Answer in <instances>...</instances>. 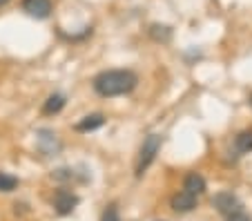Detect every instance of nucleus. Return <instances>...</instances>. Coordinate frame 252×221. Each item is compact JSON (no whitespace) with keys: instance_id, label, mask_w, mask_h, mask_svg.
<instances>
[{"instance_id":"0eeeda50","label":"nucleus","mask_w":252,"mask_h":221,"mask_svg":"<svg viewBox=\"0 0 252 221\" xmlns=\"http://www.w3.org/2000/svg\"><path fill=\"white\" fill-rule=\"evenodd\" d=\"M183 190H188V192L194 194V197H201V194L205 192V179L201 177L199 172L188 174L186 181H183Z\"/></svg>"},{"instance_id":"9d476101","label":"nucleus","mask_w":252,"mask_h":221,"mask_svg":"<svg viewBox=\"0 0 252 221\" xmlns=\"http://www.w3.org/2000/svg\"><path fill=\"white\" fill-rule=\"evenodd\" d=\"M63 107H65V96H63V94H52V96L45 101L43 112L45 114H56V112H61Z\"/></svg>"},{"instance_id":"f8f14e48","label":"nucleus","mask_w":252,"mask_h":221,"mask_svg":"<svg viewBox=\"0 0 252 221\" xmlns=\"http://www.w3.org/2000/svg\"><path fill=\"white\" fill-rule=\"evenodd\" d=\"M18 188V179L9 172H0V192H11Z\"/></svg>"},{"instance_id":"4468645a","label":"nucleus","mask_w":252,"mask_h":221,"mask_svg":"<svg viewBox=\"0 0 252 221\" xmlns=\"http://www.w3.org/2000/svg\"><path fill=\"white\" fill-rule=\"evenodd\" d=\"M228 221H252V217L246 215L243 210H239V212H234V215H228Z\"/></svg>"},{"instance_id":"423d86ee","label":"nucleus","mask_w":252,"mask_h":221,"mask_svg":"<svg viewBox=\"0 0 252 221\" xmlns=\"http://www.w3.org/2000/svg\"><path fill=\"white\" fill-rule=\"evenodd\" d=\"M196 201H199V197L190 194L188 190H181L179 194L172 197L170 206H172V210H176V212H190V210H194L196 208Z\"/></svg>"},{"instance_id":"39448f33","label":"nucleus","mask_w":252,"mask_h":221,"mask_svg":"<svg viewBox=\"0 0 252 221\" xmlns=\"http://www.w3.org/2000/svg\"><path fill=\"white\" fill-rule=\"evenodd\" d=\"M212 206L221 212V215H234V212L241 210V201L234 197L232 192H219L217 197L212 199Z\"/></svg>"},{"instance_id":"1a4fd4ad","label":"nucleus","mask_w":252,"mask_h":221,"mask_svg":"<svg viewBox=\"0 0 252 221\" xmlns=\"http://www.w3.org/2000/svg\"><path fill=\"white\" fill-rule=\"evenodd\" d=\"M234 148H237L241 154L252 152V130H243V132H239L237 139H234Z\"/></svg>"},{"instance_id":"f257e3e1","label":"nucleus","mask_w":252,"mask_h":221,"mask_svg":"<svg viewBox=\"0 0 252 221\" xmlns=\"http://www.w3.org/2000/svg\"><path fill=\"white\" fill-rule=\"evenodd\" d=\"M136 85H138V76L134 72H129V69H107V72H100L94 78L96 94H100L105 98L129 94Z\"/></svg>"},{"instance_id":"2eb2a0df","label":"nucleus","mask_w":252,"mask_h":221,"mask_svg":"<svg viewBox=\"0 0 252 221\" xmlns=\"http://www.w3.org/2000/svg\"><path fill=\"white\" fill-rule=\"evenodd\" d=\"M7 2H9V0H0V7H2V5H7Z\"/></svg>"},{"instance_id":"6e6552de","label":"nucleus","mask_w":252,"mask_h":221,"mask_svg":"<svg viewBox=\"0 0 252 221\" xmlns=\"http://www.w3.org/2000/svg\"><path fill=\"white\" fill-rule=\"evenodd\" d=\"M105 125V116L103 114H90L85 116L83 121H78L76 123V130L78 132H92V130H98V127H103Z\"/></svg>"},{"instance_id":"ddd939ff","label":"nucleus","mask_w":252,"mask_h":221,"mask_svg":"<svg viewBox=\"0 0 252 221\" xmlns=\"http://www.w3.org/2000/svg\"><path fill=\"white\" fill-rule=\"evenodd\" d=\"M100 221H121L119 206H116V203H110V206L103 210V217H100Z\"/></svg>"},{"instance_id":"f03ea898","label":"nucleus","mask_w":252,"mask_h":221,"mask_svg":"<svg viewBox=\"0 0 252 221\" xmlns=\"http://www.w3.org/2000/svg\"><path fill=\"white\" fill-rule=\"evenodd\" d=\"M158 150H161V136L158 134H148V139L143 141L141 152H138V161H136V177H143V172L154 163Z\"/></svg>"},{"instance_id":"9b49d317","label":"nucleus","mask_w":252,"mask_h":221,"mask_svg":"<svg viewBox=\"0 0 252 221\" xmlns=\"http://www.w3.org/2000/svg\"><path fill=\"white\" fill-rule=\"evenodd\" d=\"M150 36H152L154 40H158V43H167L172 36V29L165 27V25H152V27H150Z\"/></svg>"},{"instance_id":"7ed1b4c3","label":"nucleus","mask_w":252,"mask_h":221,"mask_svg":"<svg viewBox=\"0 0 252 221\" xmlns=\"http://www.w3.org/2000/svg\"><path fill=\"white\" fill-rule=\"evenodd\" d=\"M76 206H78V197L71 190H65V188L56 190V194H54V210L58 215H71V210Z\"/></svg>"},{"instance_id":"20e7f679","label":"nucleus","mask_w":252,"mask_h":221,"mask_svg":"<svg viewBox=\"0 0 252 221\" xmlns=\"http://www.w3.org/2000/svg\"><path fill=\"white\" fill-rule=\"evenodd\" d=\"M52 0H23V11L36 20H45L52 16Z\"/></svg>"}]
</instances>
